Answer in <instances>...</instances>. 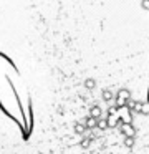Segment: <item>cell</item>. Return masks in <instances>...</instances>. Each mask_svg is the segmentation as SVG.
<instances>
[{"label":"cell","instance_id":"6da1fadb","mask_svg":"<svg viewBox=\"0 0 149 154\" xmlns=\"http://www.w3.org/2000/svg\"><path fill=\"white\" fill-rule=\"evenodd\" d=\"M114 100H116V104H114V106L118 108V109L126 108V106H128V103L131 101V91L126 90V88H121V90L116 93Z\"/></svg>","mask_w":149,"mask_h":154},{"label":"cell","instance_id":"7a4b0ae2","mask_svg":"<svg viewBox=\"0 0 149 154\" xmlns=\"http://www.w3.org/2000/svg\"><path fill=\"white\" fill-rule=\"evenodd\" d=\"M119 126H121V133L126 134V136H134L136 134V129H134V126H132V123H126V121H123Z\"/></svg>","mask_w":149,"mask_h":154},{"label":"cell","instance_id":"3957f363","mask_svg":"<svg viewBox=\"0 0 149 154\" xmlns=\"http://www.w3.org/2000/svg\"><path fill=\"white\" fill-rule=\"evenodd\" d=\"M85 126H86V128H89V129H93V128H96V126H98V119H96V118H93V116L86 118Z\"/></svg>","mask_w":149,"mask_h":154},{"label":"cell","instance_id":"277c9868","mask_svg":"<svg viewBox=\"0 0 149 154\" xmlns=\"http://www.w3.org/2000/svg\"><path fill=\"white\" fill-rule=\"evenodd\" d=\"M89 116L99 119V118H101V108L99 106H91V109H89Z\"/></svg>","mask_w":149,"mask_h":154},{"label":"cell","instance_id":"5b68a950","mask_svg":"<svg viewBox=\"0 0 149 154\" xmlns=\"http://www.w3.org/2000/svg\"><path fill=\"white\" fill-rule=\"evenodd\" d=\"M103 100L109 103L111 100H114V93H113L111 90H104V91H103Z\"/></svg>","mask_w":149,"mask_h":154},{"label":"cell","instance_id":"8992f818","mask_svg":"<svg viewBox=\"0 0 149 154\" xmlns=\"http://www.w3.org/2000/svg\"><path fill=\"white\" fill-rule=\"evenodd\" d=\"M139 114H149V101H144V103H141V108H139Z\"/></svg>","mask_w":149,"mask_h":154},{"label":"cell","instance_id":"52a82bcc","mask_svg":"<svg viewBox=\"0 0 149 154\" xmlns=\"http://www.w3.org/2000/svg\"><path fill=\"white\" fill-rule=\"evenodd\" d=\"M98 128H99V129H106V128H109L108 118H104V119H101V118H99V119H98Z\"/></svg>","mask_w":149,"mask_h":154},{"label":"cell","instance_id":"ba28073f","mask_svg":"<svg viewBox=\"0 0 149 154\" xmlns=\"http://www.w3.org/2000/svg\"><path fill=\"white\" fill-rule=\"evenodd\" d=\"M134 143H136L134 136H126V139H124V146L126 147H132V146H134Z\"/></svg>","mask_w":149,"mask_h":154},{"label":"cell","instance_id":"9c48e42d","mask_svg":"<svg viewBox=\"0 0 149 154\" xmlns=\"http://www.w3.org/2000/svg\"><path fill=\"white\" fill-rule=\"evenodd\" d=\"M85 86L88 88V90H93V88L96 86V81H95V80H91V78H88V80L85 81Z\"/></svg>","mask_w":149,"mask_h":154},{"label":"cell","instance_id":"30bf717a","mask_svg":"<svg viewBox=\"0 0 149 154\" xmlns=\"http://www.w3.org/2000/svg\"><path fill=\"white\" fill-rule=\"evenodd\" d=\"M141 7L142 10H149V0H141Z\"/></svg>","mask_w":149,"mask_h":154},{"label":"cell","instance_id":"8fae6325","mask_svg":"<svg viewBox=\"0 0 149 154\" xmlns=\"http://www.w3.org/2000/svg\"><path fill=\"white\" fill-rule=\"evenodd\" d=\"M85 129H86L85 126L81 128V124H76V133H85Z\"/></svg>","mask_w":149,"mask_h":154},{"label":"cell","instance_id":"7c38bea8","mask_svg":"<svg viewBox=\"0 0 149 154\" xmlns=\"http://www.w3.org/2000/svg\"><path fill=\"white\" fill-rule=\"evenodd\" d=\"M147 100H149V91H147Z\"/></svg>","mask_w":149,"mask_h":154}]
</instances>
